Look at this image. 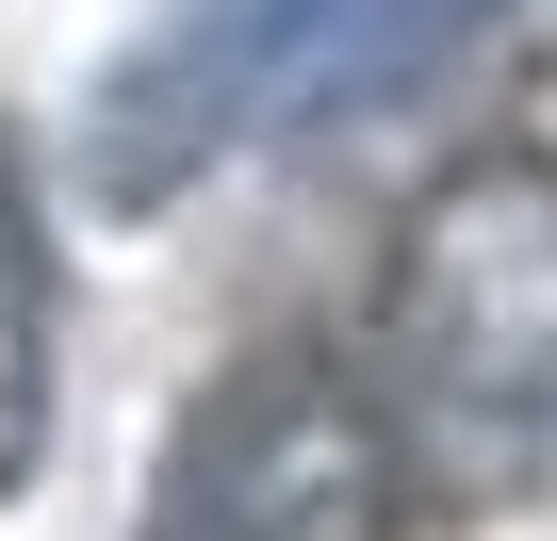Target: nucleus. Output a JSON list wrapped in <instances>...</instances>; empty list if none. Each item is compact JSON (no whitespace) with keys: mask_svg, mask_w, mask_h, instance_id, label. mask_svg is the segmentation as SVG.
<instances>
[{"mask_svg":"<svg viewBox=\"0 0 557 541\" xmlns=\"http://www.w3.org/2000/svg\"><path fill=\"white\" fill-rule=\"evenodd\" d=\"M377 410L443 492H508L557 443V148H475L410 197L377 280Z\"/></svg>","mask_w":557,"mask_h":541,"instance_id":"f257e3e1","label":"nucleus"},{"mask_svg":"<svg viewBox=\"0 0 557 541\" xmlns=\"http://www.w3.org/2000/svg\"><path fill=\"white\" fill-rule=\"evenodd\" d=\"M475 0H164V34L99 83V197L148 213L181 181H213L230 148H262L278 115H361L394 83H426V50Z\"/></svg>","mask_w":557,"mask_h":541,"instance_id":"f03ea898","label":"nucleus"},{"mask_svg":"<svg viewBox=\"0 0 557 541\" xmlns=\"http://www.w3.org/2000/svg\"><path fill=\"white\" fill-rule=\"evenodd\" d=\"M394 492H410V443L377 410V361L262 345L181 410L148 541H394Z\"/></svg>","mask_w":557,"mask_h":541,"instance_id":"7ed1b4c3","label":"nucleus"},{"mask_svg":"<svg viewBox=\"0 0 557 541\" xmlns=\"http://www.w3.org/2000/svg\"><path fill=\"white\" fill-rule=\"evenodd\" d=\"M50 459V213H34V164L0 132V492Z\"/></svg>","mask_w":557,"mask_h":541,"instance_id":"20e7f679","label":"nucleus"}]
</instances>
